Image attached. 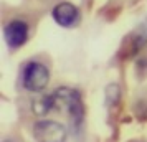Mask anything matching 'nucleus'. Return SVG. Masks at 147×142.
<instances>
[{"label": "nucleus", "mask_w": 147, "mask_h": 142, "mask_svg": "<svg viewBox=\"0 0 147 142\" xmlns=\"http://www.w3.org/2000/svg\"><path fill=\"white\" fill-rule=\"evenodd\" d=\"M33 135L36 142H66L68 129L58 121L43 119L35 122Z\"/></svg>", "instance_id": "7ed1b4c3"}, {"label": "nucleus", "mask_w": 147, "mask_h": 142, "mask_svg": "<svg viewBox=\"0 0 147 142\" xmlns=\"http://www.w3.org/2000/svg\"><path fill=\"white\" fill-rule=\"evenodd\" d=\"M50 83V69L40 61H30L23 69V88L30 93H40Z\"/></svg>", "instance_id": "f03ea898"}, {"label": "nucleus", "mask_w": 147, "mask_h": 142, "mask_svg": "<svg viewBox=\"0 0 147 142\" xmlns=\"http://www.w3.org/2000/svg\"><path fill=\"white\" fill-rule=\"evenodd\" d=\"M53 96V106L56 111H66L68 117H69V127L74 137H78V132L83 127L84 122V104H83V98L76 89L71 88H58Z\"/></svg>", "instance_id": "f257e3e1"}, {"label": "nucleus", "mask_w": 147, "mask_h": 142, "mask_svg": "<svg viewBox=\"0 0 147 142\" xmlns=\"http://www.w3.org/2000/svg\"><path fill=\"white\" fill-rule=\"evenodd\" d=\"M121 99V88L117 84H109L106 88V102L107 106H116Z\"/></svg>", "instance_id": "6e6552de"}, {"label": "nucleus", "mask_w": 147, "mask_h": 142, "mask_svg": "<svg viewBox=\"0 0 147 142\" xmlns=\"http://www.w3.org/2000/svg\"><path fill=\"white\" fill-rule=\"evenodd\" d=\"M3 142H13V141H3Z\"/></svg>", "instance_id": "1a4fd4ad"}, {"label": "nucleus", "mask_w": 147, "mask_h": 142, "mask_svg": "<svg viewBox=\"0 0 147 142\" xmlns=\"http://www.w3.org/2000/svg\"><path fill=\"white\" fill-rule=\"evenodd\" d=\"M32 109L36 116H45L48 114L50 111H53L55 106H53V96L51 94H47V96H41L38 99H35L33 104H32Z\"/></svg>", "instance_id": "0eeeda50"}, {"label": "nucleus", "mask_w": 147, "mask_h": 142, "mask_svg": "<svg viewBox=\"0 0 147 142\" xmlns=\"http://www.w3.org/2000/svg\"><path fill=\"white\" fill-rule=\"evenodd\" d=\"M53 20L63 28H71L80 22V10L69 2H61L51 10Z\"/></svg>", "instance_id": "39448f33"}, {"label": "nucleus", "mask_w": 147, "mask_h": 142, "mask_svg": "<svg viewBox=\"0 0 147 142\" xmlns=\"http://www.w3.org/2000/svg\"><path fill=\"white\" fill-rule=\"evenodd\" d=\"M146 45H147V23H140L139 27L129 35V38L124 41L126 55L129 58L131 56H136Z\"/></svg>", "instance_id": "423d86ee"}, {"label": "nucleus", "mask_w": 147, "mask_h": 142, "mask_svg": "<svg viewBox=\"0 0 147 142\" xmlns=\"http://www.w3.org/2000/svg\"><path fill=\"white\" fill-rule=\"evenodd\" d=\"M3 35H5V41L12 50L20 48L25 45L28 40V25L23 20H12L8 22L5 28H3Z\"/></svg>", "instance_id": "20e7f679"}]
</instances>
